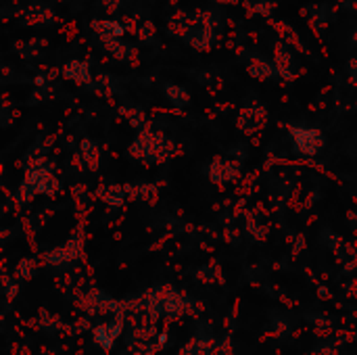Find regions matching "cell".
<instances>
[{
	"label": "cell",
	"instance_id": "1",
	"mask_svg": "<svg viewBox=\"0 0 357 355\" xmlns=\"http://www.w3.org/2000/svg\"><path fill=\"white\" fill-rule=\"evenodd\" d=\"M92 29H94L102 40H117V38H121V36L126 33V29H123V25H121L119 21H107V19H102V21H92Z\"/></svg>",
	"mask_w": 357,
	"mask_h": 355
},
{
	"label": "cell",
	"instance_id": "2",
	"mask_svg": "<svg viewBox=\"0 0 357 355\" xmlns=\"http://www.w3.org/2000/svg\"><path fill=\"white\" fill-rule=\"evenodd\" d=\"M188 40H190V44L195 46V48H207L209 46V40H211V27L207 25V23H197V25H192L190 29H188Z\"/></svg>",
	"mask_w": 357,
	"mask_h": 355
},
{
	"label": "cell",
	"instance_id": "3",
	"mask_svg": "<svg viewBox=\"0 0 357 355\" xmlns=\"http://www.w3.org/2000/svg\"><path fill=\"white\" fill-rule=\"evenodd\" d=\"M65 77L77 82V84H88L90 82V69L84 61H71L69 65H65L63 69Z\"/></svg>",
	"mask_w": 357,
	"mask_h": 355
},
{
	"label": "cell",
	"instance_id": "4",
	"mask_svg": "<svg viewBox=\"0 0 357 355\" xmlns=\"http://www.w3.org/2000/svg\"><path fill=\"white\" fill-rule=\"evenodd\" d=\"M249 71H251L253 75H257L259 80H264L266 75H270V73H272L270 65H266V63H259V61H253V63L249 65Z\"/></svg>",
	"mask_w": 357,
	"mask_h": 355
},
{
	"label": "cell",
	"instance_id": "5",
	"mask_svg": "<svg viewBox=\"0 0 357 355\" xmlns=\"http://www.w3.org/2000/svg\"><path fill=\"white\" fill-rule=\"evenodd\" d=\"M167 94H169V98H172V100H176L178 105L186 103V98H188V96H186V92H184L182 88H176V86H169V88H167Z\"/></svg>",
	"mask_w": 357,
	"mask_h": 355
},
{
	"label": "cell",
	"instance_id": "6",
	"mask_svg": "<svg viewBox=\"0 0 357 355\" xmlns=\"http://www.w3.org/2000/svg\"><path fill=\"white\" fill-rule=\"evenodd\" d=\"M153 31H155V29H153V25H151V23H146L140 36H142V38H149V36H153Z\"/></svg>",
	"mask_w": 357,
	"mask_h": 355
},
{
	"label": "cell",
	"instance_id": "7",
	"mask_svg": "<svg viewBox=\"0 0 357 355\" xmlns=\"http://www.w3.org/2000/svg\"><path fill=\"white\" fill-rule=\"evenodd\" d=\"M117 2H119V0H105V6L113 13V10L117 8Z\"/></svg>",
	"mask_w": 357,
	"mask_h": 355
},
{
	"label": "cell",
	"instance_id": "8",
	"mask_svg": "<svg viewBox=\"0 0 357 355\" xmlns=\"http://www.w3.org/2000/svg\"><path fill=\"white\" fill-rule=\"evenodd\" d=\"M215 2H220V4H236L238 0H215Z\"/></svg>",
	"mask_w": 357,
	"mask_h": 355
},
{
	"label": "cell",
	"instance_id": "9",
	"mask_svg": "<svg viewBox=\"0 0 357 355\" xmlns=\"http://www.w3.org/2000/svg\"><path fill=\"white\" fill-rule=\"evenodd\" d=\"M347 4H349V6H354V8H356V10H357V0H349Z\"/></svg>",
	"mask_w": 357,
	"mask_h": 355
},
{
	"label": "cell",
	"instance_id": "10",
	"mask_svg": "<svg viewBox=\"0 0 357 355\" xmlns=\"http://www.w3.org/2000/svg\"><path fill=\"white\" fill-rule=\"evenodd\" d=\"M354 38H356V42H357V31H356V36H354Z\"/></svg>",
	"mask_w": 357,
	"mask_h": 355
}]
</instances>
